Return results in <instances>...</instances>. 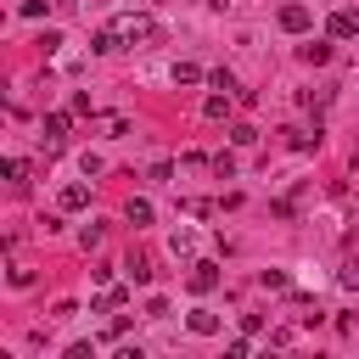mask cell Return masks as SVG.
<instances>
[{
  "instance_id": "cb8c5ba5",
  "label": "cell",
  "mask_w": 359,
  "mask_h": 359,
  "mask_svg": "<svg viewBox=\"0 0 359 359\" xmlns=\"http://www.w3.org/2000/svg\"><path fill=\"white\" fill-rule=\"evenodd\" d=\"M208 6H213V11H230V6H236V0H208Z\"/></svg>"
},
{
  "instance_id": "9c48e42d",
  "label": "cell",
  "mask_w": 359,
  "mask_h": 359,
  "mask_svg": "<svg viewBox=\"0 0 359 359\" xmlns=\"http://www.w3.org/2000/svg\"><path fill=\"white\" fill-rule=\"evenodd\" d=\"M297 56H303L309 67H320V62H331V45H325V39H309V45H297Z\"/></svg>"
},
{
  "instance_id": "7402d4cb",
  "label": "cell",
  "mask_w": 359,
  "mask_h": 359,
  "mask_svg": "<svg viewBox=\"0 0 359 359\" xmlns=\"http://www.w3.org/2000/svg\"><path fill=\"white\" fill-rule=\"evenodd\" d=\"M208 79H213V90H230V95H236V90H241V84H236V79H230V73H224V67H219V73H208Z\"/></svg>"
},
{
  "instance_id": "9a60e30c",
  "label": "cell",
  "mask_w": 359,
  "mask_h": 359,
  "mask_svg": "<svg viewBox=\"0 0 359 359\" xmlns=\"http://www.w3.org/2000/svg\"><path fill=\"white\" fill-rule=\"evenodd\" d=\"M6 180H11V185H28V163H22V157H6Z\"/></svg>"
},
{
  "instance_id": "603a6c76",
  "label": "cell",
  "mask_w": 359,
  "mask_h": 359,
  "mask_svg": "<svg viewBox=\"0 0 359 359\" xmlns=\"http://www.w3.org/2000/svg\"><path fill=\"white\" fill-rule=\"evenodd\" d=\"M185 213H191V219H208V213H213V202H202V196H191V202H185Z\"/></svg>"
},
{
  "instance_id": "d6986e66",
  "label": "cell",
  "mask_w": 359,
  "mask_h": 359,
  "mask_svg": "<svg viewBox=\"0 0 359 359\" xmlns=\"http://www.w3.org/2000/svg\"><path fill=\"white\" fill-rule=\"evenodd\" d=\"M337 280H342V286L353 292V286H359V258H342V269H337Z\"/></svg>"
},
{
  "instance_id": "4fadbf2b",
  "label": "cell",
  "mask_w": 359,
  "mask_h": 359,
  "mask_svg": "<svg viewBox=\"0 0 359 359\" xmlns=\"http://www.w3.org/2000/svg\"><path fill=\"white\" fill-rule=\"evenodd\" d=\"M208 73L196 67V62H174V84H202Z\"/></svg>"
},
{
  "instance_id": "3957f363",
  "label": "cell",
  "mask_w": 359,
  "mask_h": 359,
  "mask_svg": "<svg viewBox=\"0 0 359 359\" xmlns=\"http://www.w3.org/2000/svg\"><path fill=\"white\" fill-rule=\"evenodd\" d=\"M67 123H73V107H67V112H45V123H39V129H45V157H50V151L62 146V135H67Z\"/></svg>"
},
{
  "instance_id": "5bb4252c",
  "label": "cell",
  "mask_w": 359,
  "mask_h": 359,
  "mask_svg": "<svg viewBox=\"0 0 359 359\" xmlns=\"http://www.w3.org/2000/svg\"><path fill=\"white\" fill-rule=\"evenodd\" d=\"M286 146H292V151H314L320 135H309V129H286Z\"/></svg>"
},
{
  "instance_id": "5b68a950",
  "label": "cell",
  "mask_w": 359,
  "mask_h": 359,
  "mask_svg": "<svg viewBox=\"0 0 359 359\" xmlns=\"http://www.w3.org/2000/svg\"><path fill=\"white\" fill-rule=\"evenodd\" d=\"M325 34H331V39H353V34H359V11H331Z\"/></svg>"
},
{
  "instance_id": "8992f818",
  "label": "cell",
  "mask_w": 359,
  "mask_h": 359,
  "mask_svg": "<svg viewBox=\"0 0 359 359\" xmlns=\"http://www.w3.org/2000/svg\"><path fill=\"white\" fill-rule=\"evenodd\" d=\"M90 50H95V56H112V50H123V34H118V28L107 22V28H95V39H90Z\"/></svg>"
},
{
  "instance_id": "30bf717a",
  "label": "cell",
  "mask_w": 359,
  "mask_h": 359,
  "mask_svg": "<svg viewBox=\"0 0 359 359\" xmlns=\"http://www.w3.org/2000/svg\"><path fill=\"white\" fill-rule=\"evenodd\" d=\"M84 202H90V185H79V180H73V185H62V208H67V213H79Z\"/></svg>"
},
{
  "instance_id": "e0dca14e",
  "label": "cell",
  "mask_w": 359,
  "mask_h": 359,
  "mask_svg": "<svg viewBox=\"0 0 359 359\" xmlns=\"http://www.w3.org/2000/svg\"><path fill=\"white\" fill-rule=\"evenodd\" d=\"M258 286H264V292H286V269H264Z\"/></svg>"
},
{
  "instance_id": "ffe728a7",
  "label": "cell",
  "mask_w": 359,
  "mask_h": 359,
  "mask_svg": "<svg viewBox=\"0 0 359 359\" xmlns=\"http://www.w3.org/2000/svg\"><path fill=\"white\" fill-rule=\"evenodd\" d=\"M230 140H236V146H252L258 129H252V123H230Z\"/></svg>"
},
{
  "instance_id": "277c9868",
  "label": "cell",
  "mask_w": 359,
  "mask_h": 359,
  "mask_svg": "<svg viewBox=\"0 0 359 359\" xmlns=\"http://www.w3.org/2000/svg\"><path fill=\"white\" fill-rule=\"evenodd\" d=\"M309 22H314V11H309L303 0H292V6H280V28H286V34H309Z\"/></svg>"
},
{
  "instance_id": "8fae6325",
  "label": "cell",
  "mask_w": 359,
  "mask_h": 359,
  "mask_svg": "<svg viewBox=\"0 0 359 359\" xmlns=\"http://www.w3.org/2000/svg\"><path fill=\"white\" fill-rule=\"evenodd\" d=\"M123 269H129V280H135V286H146V280H151V258H140V252H129V264H123Z\"/></svg>"
},
{
  "instance_id": "7a4b0ae2",
  "label": "cell",
  "mask_w": 359,
  "mask_h": 359,
  "mask_svg": "<svg viewBox=\"0 0 359 359\" xmlns=\"http://www.w3.org/2000/svg\"><path fill=\"white\" fill-rule=\"evenodd\" d=\"M185 286H191L196 297H208V292L219 286V264H213V258H196V264H191V275H185Z\"/></svg>"
},
{
  "instance_id": "44dd1931",
  "label": "cell",
  "mask_w": 359,
  "mask_h": 359,
  "mask_svg": "<svg viewBox=\"0 0 359 359\" xmlns=\"http://www.w3.org/2000/svg\"><path fill=\"white\" fill-rule=\"evenodd\" d=\"M208 168H213V174H219V180H230V174H236V157H230V151H219V157H213V163H208Z\"/></svg>"
},
{
  "instance_id": "ba28073f",
  "label": "cell",
  "mask_w": 359,
  "mask_h": 359,
  "mask_svg": "<svg viewBox=\"0 0 359 359\" xmlns=\"http://www.w3.org/2000/svg\"><path fill=\"white\" fill-rule=\"evenodd\" d=\"M123 219H129L135 230H146V224H151V202H146V196H129V208H123Z\"/></svg>"
},
{
  "instance_id": "6da1fadb",
  "label": "cell",
  "mask_w": 359,
  "mask_h": 359,
  "mask_svg": "<svg viewBox=\"0 0 359 359\" xmlns=\"http://www.w3.org/2000/svg\"><path fill=\"white\" fill-rule=\"evenodd\" d=\"M112 28L123 34V45H151L157 39V22L146 11H123V17H112Z\"/></svg>"
},
{
  "instance_id": "7c38bea8",
  "label": "cell",
  "mask_w": 359,
  "mask_h": 359,
  "mask_svg": "<svg viewBox=\"0 0 359 359\" xmlns=\"http://www.w3.org/2000/svg\"><path fill=\"white\" fill-rule=\"evenodd\" d=\"M185 325H191L196 337H213V331H219V314H208V309H196V314H191Z\"/></svg>"
},
{
  "instance_id": "52a82bcc",
  "label": "cell",
  "mask_w": 359,
  "mask_h": 359,
  "mask_svg": "<svg viewBox=\"0 0 359 359\" xmlns=\"http://www.w3.org/2000/svg\"><path fill=\"white\" fill-rule=\"evenodd\" d=\"M202 118H208V123H224V118H230V90H224V95H208V101H202Z\"/></svg>"
},
{
  "instance_id": "2e32d148",
  "label": "cell",
  "mask_w": 359,
  "mask_h": 359,
  "mask_svg": "<svg viewBox=\"0 0 359 359\" xmlns=\"http://www.w3.org/2000/svg\"><path fill=\"white\" fill-rule=\"evenodd\" d=\"M101 236H107L101 224H84V230H79V247H84V252H95V247H101Z\"/></svg>"
},
{
  "instance_id": "ac0fdd59",
  "label": "cell",
  "mask_w": 359,
  "mask_h": 359,
  "mask_svg": "<svg viewBox=\"0 0 359 359\" xmlns=\"http://www.w3.org/2000/svg\"><path fill=\"white\" fill-rule=\"evenodd\" d=\"M123 297H129V292H123V286H107V292H101V297H95V309H101V314H107V309H118V303H123Z\"/></svg>"
}]
</instances>
